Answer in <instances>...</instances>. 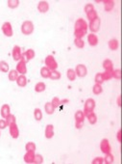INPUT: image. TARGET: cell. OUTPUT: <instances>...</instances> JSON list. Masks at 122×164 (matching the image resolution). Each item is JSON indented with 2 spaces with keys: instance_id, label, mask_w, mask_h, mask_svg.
Instances as JSON below:
<instances>
[{
  "instance_id": "3957f363",
  "label": "cell",
  "mask_w": 122,
  "mask_h": 164,
  "mask_svg": "<svg viewBox=\"0 0 122 164\" xmlns=\"http://www.w3.org/2000/svg\"><path fill=\"white\" fill-rule=\"evenodd\" d=\"M34 32V24L31 20H25L21 24V33L23 35H31Z\"/></svg>"
},
{
  "instance_id": "bcb514c9",
  "label": "cell",
  "mask_w": 122,
  "mask_h": 164,
  "mask_svg": "<svg viewBox=\"0 0 122 164\" xmlns=\"http://www.w3.org/2000/svg\"><path fill=\"white\" fill-rule=\"evenodd\" d=\"M7 127H8V124H7V122H6V120L5 119L0 120V129H5Z\"/></svg>"
},
{
  "instance_id": "cb8c5ba5",
  "label": "cell",
  "mask_w": 122,
  "mask_h": 164,
  "mask_svg": "<svg viewBox=\"0 0 122 164\" xmlns=\"http://www.w3.org/2000/svg\"><path fill=\"white\" fill-rule=\"evenodd\" d=\"M46 89V85L44 82H37L35 85V91L37 93H42Z\"/></svg>"
},
{
  "instance_id": "f6af8a7d",
  "label": "cell",
  "mask_w": 122,
  "mask_h": 164,
  "mask_svg": "<svg viewBox=\"0 0 122 164\" xmlns=\"http://www.w3.org/2000/svg\"><path fill=\"white\" fill-rule=\"evenodd\" d=\"M92 164H102V163H104V159H103V157H101V156H97L92 160Z\"/></svg>"
},
{
  "instance_id": "4316f807",
  "label": "cell",
  "mask_w": 122,
  "mask_h": 164,
  "mask_svg": "<svg viewBox=\"0 0 122 164\" xmlns=\"http://www.w3.org/2000/svg\"><path fill=\"white\" fill-rule=\"evenodd\" d=\"M103 159H104V163H106V164H112V163H114V156H112L111 153H105V156L103 157Z\"/></svg>"
},
{
  "instance_id": "8992f818",
  "label": "cell",
  "mask_w": 122,
  "mask_h": 164,
  "mask_svg": "<svg viewBox=\"0 0 122 164\" xmlns=\"http://www.w3.org/2000/svg\"><path fill=\"white\" fill-rule=\"evenodd\" d=\"M2 32L3 34L6 36V37H12L14 35V31H12V26L10 22H8V21H6L2 24Z\"/></svg>"
},
{
  "instance_id": "7bdbcfd3",
  "label": "cell",
  "mask_w": 122,
  "mask_h": 164,
  "mask_svg": "<svg viewBox=\"0 0 122 164\" xmlns=\"http://www.w3.org/2000/svg\"><path fill=\"white\" fill-rule=\"evenodd\" d=\"M50 102L52 103V105L54 106L55 108H56V107H59V106L61 105V100L59 99L58 97H53V99H52V100H51V102Z\"/></svg>"
},
{
  "instance_id": "f546056e",
  "label": "cell",
  "mask_w": 122,
  "mask_h": 164,
  "mask_svg": "<svg viewBox=\"0 0 122 164\" xmlns=\"http://www.w3.org/2000/svg\"><path fill=\"white\" fill-rule=\"evenodd\" d=\"M50 74H51V71H50L48 68L42 67V69H40V75H42V77H43V78H49L50 77Z\"/></svg>"
},
{
  "instance_id": "74e56055",
  "label": "cell",
  "mask_w": 122,
  "mask_h": 164,
  "mask_svg": "<svg viewBox=\"0 0 122 164\" xmlns=\"http://www.w3.org/2000/svg\"><path fill=\"white\" fill-rule=\"evenodd\" d=\"M74 45L76 47H78V48H83V47L85 46V42H84L83 39H77V38H75Z\"/></svg>"
},
{
  "instance_id": "7c38bea8",
  "label": "cell",
  "mask_w": 122,
  "mask_h": 164,
  "mask_svg": "<svg viewBox=\"0 0 122 164\" xmlns=\"http://www.w3.org/2000/svg\"><path fill=\"white\" fill-rule=\"evenodd\" d=\"M37 11L40 13H42V14H45V13H47L49 10V3L47 1H40L37 3Z\"/></svg>"
},
{
  "instance_id": "5b68a950",
  "label": "cell",
  "mask_w": 122,
  "mask_h": 164,
  "mask_svg": "<svg viewBox=\"0 0 122 164\" xmlns=\"http://www.w3.org/2000/svg\"><path fill=\"white\" fill-rule=\"evenodd\" d=\"M87 25H89V29L90 30V32L95 34L96 32H98V31L100 30L101 20H100L99 18H95L94 20L89 21V24H87Z\"/></svg>"
},
{
  "instance_id": "f35d334b",
  "label": "cell",
  "mask_w": 122,
  "mask_h": 164,
  "mask_svg": "<svg viewBox=\"0 0 122 164\" xmlns=\"http://www.w3.org/2000/svg\"><path fill=\"white\" fill-rule=\"evenodd\" d=\"M94 81L96 84H102L104 82V78H103V74L102 72H98V74H95L94 77Z\"/></svg>"
},
{
  "instance_id": "2e32d148",
  "label": "cell",
  "mask_w": 122,
  "mask_h": 164,
  "mask_svg": "<svg viewBox=\"0 0 122 164\" xmlns=\"http://www.w3.org/2000/svg\"><path fill=\"white\" fill-rule=\"evenodd\" d=\"M102 67L104 69V71H112L114 70V63H112V61L110 59H105L104 61H103Z\"/></svg>"
},
{
  "instance_id": "b9f144b4",
  "label": "cell",
  "mask_w": 122,
  "mask_h": 164,
  "mask_svg": "<svg viewBox=\"0 0 122 164\" xmlns=\"http://www.w3.org/2000/svg\"><path fill=\"white\" fill-rule=\"evenodd\" d=\"M112 78L118 79V80L121 78V71L119 69H115V70L112 71Z\"/></svg>"
},
{
  "instance_id": "ffe728a7",
  "label": "cell",
  "mask_w": 122,
  "mask_h": 164,
  "mask_svg": "<svg viewBox=\"0 0 122 164\" xmlns=\"http://www.w3.org/2000/svg\"><path fill=\"white\" fill-rule=\"evenodd\" d=\"M86 117L90 125H95L96 123H97V116H96V114L93 111L87 113L86 115Z\"/></svg>"
},
{
  "instance_id": "9c48e42d",
  "label": "cell",
  "mask_w": 122,
  "mask_h": 164,
  "mask_svg": "<svg viewBox=\"0 0 122 164\" xmlns=\"http://www.w3.org/2000/svg\"><path fill=\"white\" fill-rule=\"evenodd\" d=\"M75 72H76V75L79 77H85L87 74V69L85 65L83 64H79L76 66V69H75Z\"/></svg>"
},
{
  "instance_id": "60d3db41",
  "label": "cell",
  "mask_w": 122,
  "mask_h": 164,
  "mask_svg": "<svg viewBox=\"0 0 122 164\" xmlns=\"http://www.w3.org/2000/svg\"><path fill=\"white\" fill-rule=\"evenodd\" d=\"M34 163H36V164H42V163H43V156H42V154H40V153L36 154V153H35Z\"/></svg>"
},
{
  "instance_id": "e575fe53",
  "label": "cell",
  "mask_w": 122,
  "mask_h": 164,
  "mask_svg": "<svg viewBox=\"0 0 122 164\" xmlns=\"http://www.w3.org/2000/svg\"><path fill=\"white\" fill-rule=\"evenodd\" d=\"M61 76H62L61 72L56 70V71H51V74H50L49 78H50V79H52V80H59L61 78Z\"/></svg>"
},
{
  "instance_id": "277c9868",
  "label": "cell",
  "mask_w": 122,
  "mask_h": 164,
  "mask_svg": "<svg viewBox=\"0 0 122 164\" xmlns=\"http://www.w3.org/2000/svg\"><path fill=\"white\" fill-rule=\"evenodd\" d=\"M95 105H96V103H95L94 100L87 99L85 102V105H84V114H85V116L87 114V113L92 112L95 108Z\"/></svg>"
},
{
  "instance_id": "4dcf8cb0",
  "label": "cell",
  "mask_w": 122,
  "mask_h": 164,
  "mask_svg": "<svg viewBox=\"0 0 122 164\" xmlns=\"http://www.w3.org/2000/svg\"><path fill=\"white\" fill-rule=\"evenodd\" d=\"M0 71L2 72H9L10 71V67H9V64L5 61H0Z\"/></svg>"
},
{
  "instance_id": "f907efd6",
  "label": "cell",
  "mask_w": 122,
  "mask_h": 164,
  "mask_svg": "<svg viewBox=\"0 0 122 164\" xmlns=\"http://www.w3.org/2000/svg\"><path fill=\"white\" fill-rule=\"evenodd\" d=\"M117 105H118V106H120V97H117Z\"/></svg>"
},
{
  "instance_id": "484cf974",
  "label": "cell",
  "mask_w": 122,
  "mask_h": 164,
  "mask_svg": "<svg viewBox=\"0 0 122 164\" xmlns=\"http://www.w3.org/2000/svg\"><path fill=\"white\" fill-rule=\"evenodd\" d=\"M44 110H45L46 114L52 115L53 113H54V111H55V107L52 105L51 102H46L44 104Z\"/></svg>"
},
{
  "instance_id": "83f0119b",
  "label": "cell",
  "mask_w": 122,
  "mask_h": 164,
  "mask_svg": "<svg viewBox=\"0 0 122 164\" xmlns=\"http://www.w3.org/2000/svg\"><path fill=\"white\" fill-rule=\"evenodd\" d=\"M67 76L68 78V80L70 81H74L76 79L77 75H76V72L73 70V69H68L67 71Z\"/></svg>"
},
{
  "instance_id": "681fc988",
  "label": "cell",
  "mask_w": 122,
  "mask_h": 164,
  "mask_svg": "<svg viewBox=\"0 0 122 164\" xmlns=\"http://www.w3.org/2000/svg\"><path fill=\"white\" fill-rule=\"evenodd\" d=\"M68 102H69L68 100H61V104H65V103H68Z\"/></svg>"
},
{
  "instance_id": "603a6c76",
  "label": "cell",
  "mask_w": 122,
  "mask_h": 164,
  "mask_svg": "<svg viewBox=\"0 0 122 164\" xmlns=\"http://www.w3.org/2000/svg\"><path fill=\"white\" fill-rule=\"evenodd\" d=\"M108 46H109V48L112 51H114V50H116L118 48V46H119V43H118V41L116 39H111L109 41L108 43Z\"/></svg>"
},
{
  "instance_id": "ac0fdd59",
  "label": "cell",
  "mask_w": 122,
  "mask_h": 164,
  "mask_svg": "<svg viewBox=\"0 0 122 164\" xmlns=\"http://www.w3.org/2000/svg\"><path fill=\"white\" fill-rule=\"evenodd\" d=\"M34 158H35V153L34 152H27L23 156L24 162H26L28 164L34 163Z\"/></svg>"
},
{
  "instance_id": "ba28073f",
  "label": "cell",
  "mask_w": 122,
  "mask_h": 164,
  "mask_svg": "<svg viewBox=\"0 0 122 164\" xmlns=\"http://www.w3.org/2000/svg\"><path fill=\"white\" fill-rule=\"evenodd\" d=\"M12 57L15 61H20L21 57H22V51H21L20 46H15L12 47Z\"/></svg>"
},
{
  "instance_id": "8d00e7d4",
  "label": "cell",
  "mask_w": 122,
  "mask_h": 164,
  "mask_svg": "<svg viewBox=\"0 0 122 164\" xmlns=\"http://www.w3.org/2000/svg\"><path fill=\"white\" fill-rule=\"evenodd\" d=\"M6 122H7L8 124V127L12 124H15V121H17V119H15V116L12 115V114H9L7 117L5 118Z\"/></svg>"
},
{
  "instance_id": "d6a6232c",
  "label": "cell",
  "mask_w": 122,
  "mask_h": 164,
  "mask_svg": "<svg viewBox=\"0 0 122 164\" xmlns=\"http://www.w3.org/2000/svg\"><path fill=\"white\" fill-rule=\"evenodd\" d=\"M19 3H20L19 0H8L7 5H8L9 8L15 9V8H17L18 6H19Z\"/></svg>"
},
{
  "instance_id": "44dd1931",
  "label": "cell",
  "mask_w": 122,
  "mask_h": 164,
  "mask_svg": "<svg viewBox=\"0 0 122 164\" xmlns=\"http://www.w3.org/2000/svg\"><path fill=\"white\" fill-rule=\"evenodd\" d=\"M0 113H1V116L3 118H6L9 114H11V108L9 104H3L1 106V109H0Z\"/></svg>"
},
{
  "instance_id": "e0dca14e",
  "label": "cell",
  "mask_w": 122,
  "mask_h": 164,
  "mask_svg": "<svg viewBox=\"0 0 122 164\" xmlns=\"http://www.w3.org/2000/svg\"><path fill=\"white\" fill-rule=\"evenodd\" d=\"M104 4V10L106 12H112L114 8V1L112 0H104L102 1Z\"/></svg>"
},
{
  "instance_id": "d4e9b609",
  "label": "cell",
  "mask_w": 122,
  "mask_h": 164,
  "mask_svg": "<svg viewBox=\"0 0 122 164\" xmlns=\"http://www.w3.org/2000/svg\"><path fill=\"white\" fill-rule=\"evenodd\" d=\"M18 75H19V74L17 71V70H12L8 72V78L10 81H15L17 79Z\"/></svg>"
},
{
  "instance_id": "7dc6e473",
  "label": "cell",
  "mask_w": 122,
  "mask_h": 164,
  "mask_svg": "<svg viewBox=\"0 0 122 164\" xmlns=\"http://www.w3.org/2000/svg\"><path fill=\"white\" fill-rule=\"evenodd\" d=\"M84 125V122H75V128L77 129H81Z\"/></svg>"
},
{
  "instance_id": "1f68e13d",
  "label": "cell",
  "mask_w": 122,
  "mask_h": 164,
  "mask_svg": "<svg viewBox=\"0 0 122 164\" xmlns=\"http://www.w3.org/2000/svg\"><path fill=\"white\" fill-rule=\"evenodd\" d=\"M34 117L37 122H40L42 120V112L40 108H35L34 110Z\"/></svg>"
},
{
  "instance_id": "52a82bcc",
  "label": "cell",
  "mask_w": 122,
  "mask_h": 164,
  "mask_svg": "<svg viewBox=\"0 0 122 164\" xmlns=\"http://www.w3.org/2000/svg\"><path fill=\"white\" fill-rule=\"evenodd\" d=\"M100 150H101V152L103 153H111L112 151V148H111V145H110V142H109L108 139H102L101 142H100Z\"/></svg>"
},
{
  "instance_id": "836d02e7",
  "label": "cell",
  "mask_w": 122,
  "mask_h": 164,
  "mask_svg": "<svg viewBox=\"0 0 122 164\" xmlns=\"http://www.w3.org/2000/svg\"><path fill=\"white\" fill-rule=\"evenodd\" d=\"M103 92V88L101 86V84H94L92 87V93L94 95H100Z\"/></svg>"
},
{
  "instance_id": "c3c4849f",
  "label": "cell",
  "mask_w": 122,
  "mask_h": 164,
  "mask_svg": "<svg viewBox=\"0 0 122 164\" xmlns=\"http://www.w3.org/2000/svg\"><path fill=\"white\" fill-rule=\"evenodd\" d=\"M120 134H121V131L118 130V131H117V134H116V138H117V141H118V142H121V136H120Z\"/></svg>"
},
{
  "instance_id": "ab89813d",
  "label": "cell",
  "mask_w": 122,
  "mask_h": 164,
  "mask_svg": "<svg viewBox=\"0 0 122 164\" xmlns=\"http://www.w3.org/2000/svg\"><path fill=\"white\" fill-rule=\"evenodd\" d=\"M102 74H103V78H104V81L110 80L112 78V71H104V72H102Z\"/></svg>"
},
{
  "instance_id": "6da1fadb",
  "label": "cell",
  "mask_w": 122,
  "mask_h": 164,
  "mask_svg": "<svg viewBox=\"0 0 122 164\" xmlns=\"http://www.w3.org/2000/svg\"><path fill=\"white\" fill-rule=\"evenodd\" d=\"M89 25L84 18H78L74 24V36L77 39H83L87 35Z\"/></svg>"
},
{
  "instance_id": "f1b7e54d",
  "label": "cell",
  "mask_w": 122,
  "mask_h": 164,
  "mask_svg": "<svg viewBox=\"0 0 122 164\" xmlns=\"http://www.w3.org/2000/svg\"><path fill=\"white\" fill-rule=\"evenodd\" d=\"M25 150H26V152L35 153L37 150V146L34 142H28V143H26V145H25Z\"/></svg>"
},
{
  "instance_id": "7402d4cb",
  "label": "cell",
  "mask_w": 122,
  "mask_h": 164,
  "mask_svg": "<svg viewBox=\"0 0 122 164\" xmlns=\"http://www.w3.org/2000/svg\"><path fill=\"white\" fill-rule=\"evenodd\" d=\"M85 118H86V116L84 114V111H82V110H78V111L75 112V114H74L75 122H84L85 121Z\"/></svg>"
},
{
  "instance_id": "d6986e66",
  "label": "cell",
  "mask_w": 122,
  "mask_h": 164,
  "mask_svg": "<svg viewBox=\"0 0 122 164\" xmlns=\"http://www.w3.org/2000/svg\"><path fill=\"white\" fill-rule=\"evenodd\" d=\"M15 82H17V86L19 87H25L27 85V78L26 76H25L24 74H19L17 77V79L15 80Z\"/></svg>"
},
{
  "instance_id": "d590c367",
  "label": "cell",
  "mask_w": 122,
  "mask_h": 164,
  "mask_svg": "<svg viewBox=\"0 0 122 164\" xmlns=\"http://www.w3.org/2000/svg\"><path fill=\"white\" fill-rule=\"evenodd\" d=\"M87 20H89V21L94 20L95 18H98V14H97V12H96L95 10H93L92 12L87 13Z\"/></svg>"
},
{
  "instance_id": "4fadbf2b",
  "label": "cell",
  "mask_w": 122,
  "mask_h": 164,
  "mask_svg": "<svg viewBox=\"0 0 122 164\" xmlns=\"http://www.w3.org/2000/svg\"><path fill=\"white\" fill-rule=\"evenodd\" d=\"M9 130H10L11 136L12 138H15V139H17V138H18V136H19V129L17 128V123L9 125Z\"/></svg>"
},
{
  "instance_id": "7a4b0ae2",
  "label": "cell",
  "mask_w": 122,
  "mask_h": 164,
  "mask_svg": "<svg viewBox=\"0 0 122 164\" xmlns=\"http://www.w3.org/2000/svg\"><path fill=\"white\" fill-rule=\"evenodd\" d=\"M44 64L45 67L48 68L50 71H56L58 69V63L56 61L53 55H47L44 59Z\"/></svg>"
},
{
  "instance_id": "ee69618b",
  "label": "cell",
  "mask_w": 122,
  "mask_h": 164,
  "mask_svg": "<svg viewBox=\"0 0 122 164\" xmlns=\"http://www.w3.org/2000/svg\"><path fill=\"white\" fill-rule=\"evenodd\" d=\"M93 10H95L94 9V5L93 4H90V3H89V4H87L85 6V8H84V11H85L86 14H87V13H89V12H92Z\"/></svg>"
},
{
  "instance_id": "5bb4252c",
  "label": "cell",
  "mask_w": 122,
  "mask_h": 164,
  "mask_svg": "<svg viewBox=\"0 0 122 164\" xmlns=\"http://www.w3.org/2000/svg\"><path fill=\"white\" fill-rule=\"evenodd\" d=\"M98 42H99V40H98V37L96 36V34L90 33L87 35V43H89V46H96L98 45Z\"/></svg>"
},
{
  "instance_id": "8fae6325",
  "label": "cell",
  "mask_w": 122,
  "mask_h": 164,
  "mask_svg": "<svg viewBox=\"0 0 122 164\" xmlns=\"http://www.w3.org/2000/svg\"><path fill=\"white\" fill-rule=\"evenodd\" d=\"M15 70H17V71L19 74H24L25 75V74H26V72H27L26 62H25L24 60H20V61H18Z\"/></svg>"
},
{
  "instance_id": "9a60e30c",
  "label": "cell",
  "mask_w": 122,
  "mask_h": 164,
  "mask_svg": "<svg viewBox=\"0 0 122 164\" xmlns=\"http://www.w3.org/2000/svg\"><path fill=\"white\" fill-rule=\"evenodd\" d=\"M44 135L45 138L47 139H51L54 136V125L49 124L45 127V130H44Z\"/></svg>"
},
{
  "instance_id": "30bf717a",
  "label": "cell",
  "mask_w": 122,
  "mask_h": 164,
  "mask_svg": "<svg viewBox=\"0 0 122 164\" xmlns=\"http://www.w3.org/2000/svg\"><path fill=\"white\" fill-rule=\"evenodd\" d=\"M35 56H36L35 50L30 48V49H27L24 53H22V57H21L20 60H24L25 62H27V61H30V60H33L35 58Z\"/></svg>"
}]
</instances>
